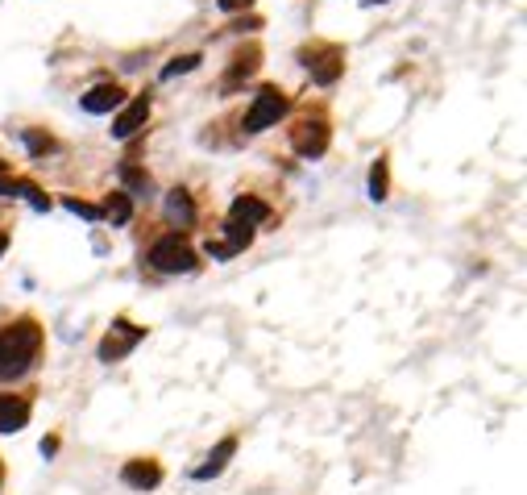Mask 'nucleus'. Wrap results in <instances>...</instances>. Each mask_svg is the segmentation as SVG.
<instances>
[{"mask_svg":"<svg viewBox=\"0 0 527 495\" xmlns=\"http://www.w3.org/2000/svg\"><path fill=\"white\" fill-rule=\"evenodd\" d=\"M142 337H146V329L129 325V321H117V325H112V333L100 342V362H117V358L129 354V350H133Z\"/></svg>","mask_w":527,"mask_h":495,"instance_id":"20e7f679","label":"nucleus"},{"mask_svg":"<svg viewBox=\"0 0 527 495\" xmlns=\"http://www.w3.org/2000/svg\"><path fill=\"white\" fill-rule=\"evenodd\" d=\"M196 67H200V54H183V59H175L171 67L162 71V75L171 80V75H183V71H196Z\"/></svg>","mask_w":527,"mask_h":495,"instance_id":"f3484780","label":"nucleus"},{"mask_svg":"<svg viewBox=\"0 0 527 495\" xmlns=\"http://www.w3.org/2000/svg\"><path fill=\"white\" fill-rule=\"evenodd\" d=\"M25 142H30V150H34V154L50 150V138H42V134H25Z\"/></svg>","mask_w":527,"mask_h":495,"instance_id":"aec40b11","label":"nucleus"},{"mask_svg":"<svg viewBox=\"0 0 527 495\" xmlns=\"http://www.w3.org/2000/svg\"><path fill=\"white\" fill-rule=\"evenodd\" d=\"M0 171H5V163H0Z\"/></svg>","mask_w":527,"mask_h":495,"instance_id":"393cba45","label":"nucleus"},{"mask_svg":"<svg viewBox=\"0 0 527 495\" xmlns=\"http://www.w3.org/2000/svg\"><path fill=\"white\" fill-rule=\"evenodd\" d=\"M42 346V333L25 321V325H13V329H0V379H13L34 362Z\"/></svg>","mask_w":527,"mask_h":495,"instance_id":"f257e3e1","label":"nucleus"},{"mask_svg":"<svg viewBox=\"0 0 527 495\" xmlns=\"http://www.w3.org/2000/svg\"><path fill=\"white\" fill-rule=\"evenodd\" d=\"M249 238H254V233H249V225H225V242H220V250H225V254H237V250L241 246H249Z\"/></svg>","mask_w":527,"mask_h":495,"instance_id":"f8f14e48","label":"nucleus"},{"mask_svg":"<svg viewBox=\"0 0 527 495\" xmlns=\"http://www.w3.org/2000/svg\"><path fill=\"white\" fill-rule=\"evenodd\" d=\"M341 67H345V63L337 59V54H332V59H324L320 67L312 71V75H316V84H332V80H337V75H341Z\"/></svg>","mask_w":527,"mask_h":495,"instance_id":"dca6fc26","label":"nucleus"},{"mask_svg":"<svg viewBox=\"0 0 527 495\" xmlns=\"http://www.w3.org/2000/svg\"><path fill=\"white\" fill-rule=\"evenodd\" d=\"M233 454H237V441H233V437H225V441H220V446H216L212 454H208V462L196 470V479H212V475H220V470L229 466V458H233Z\"/></svg>","mask_w":527,"mask_h":495,"instance_id":"9b49d317","label":"nucleus"},{"mask_svg":"<svg viewBox=\"0 0 527 495\" xmlns=\"http://www.w3.org/2000/svg\"><path fill=\"white\" fill-rule=\"evenodd\" d=\"M121 104V88L117 84H96V88L83 96V109L88 113H112Z\"/></svg>","mask_w":527,"mask_h":495,"instance_id":"6e6552de","label":"nucleus"},{"mask_svg":"<svg viewBox=\"0 0 527 495\" xmlns=\"http://www.w3.org/2000/svg\"><path fill=\"white\" fill-rule=\"evenodd\" d=\"M67 208H71V213H79V217H88V221H96V217H100V208L83 204V200H67Z\"/></svg>","mask_w":527,"mask_h":495,"instance_id":"6ab92c4d","label":"nucleus"},{"mask_svg":"<svg viewBox=\"0 0 527 495\" xmlns=\"http://www.w3.org/2000/svg\"><path fill=\"white\" fill-rule=\"evenodd\" d=\"M5 250H9V233H0V254H5Z\"/></svg>","mask_w":527,"mask_h":495,"instance_id":"5701e85b","label":"nucleus"},{"mask_svg":"<svg viewBox=\"0 0 527 495\" xmlns=\"http://www.w3.org/2000/svg\"><path fill=\"white\" fill-rule=\"evenodd\" d=\"M166 208H171V217H175V221H183V225H187V221H191V217H196V208H191L187 192H171V204H166Z\"/></svg>","mask_w":527,"mask_h":495,"instance_id":"2eb2a0df","label":"nucleus"},{"mask_svg":"<svg viewBox=\"0 0 527 495\" xmlns=\"http://www.w3.org/2000/svg\"><path fill=\"white\" fill-rule=\"evenodd\" d=\"M121 175H125V183H129V188H150V179L142 175V171H137V167H125V171H121Z\"/></svg>","mask_w":527,"mask_h":495,"instance_id":"a211bd4d","label":"nucleus"},{"mask_svg":"<svg viewBox=\"0 0 527 495\" xmlns=\"http://www.w3.org/2000/svg\"><path fill=\"white\" fill-rule=\"evenodd\" d=\"M0 196H13V183H9V179H0Z\"/></svg>","mask_w":527,"mask_h":495,"instance_id":"4be33fe9","label":"nucleus"},{"mask_svg":"<svg viewBox=\"0 0 527 495\" xmlns=\"http://www.w3.org/2000/svg\"><path fill=\"white\" fill-rule=\"evenodd\" d=\"M295 150H299L303 159H316V154H324L328 150V125L324 121H299L291 134Z\"/></svg>","mask_w":527,"mask_h":495,"instance_id":"39448f33","label":"nucleus"},{"mask_svg":"<svg viewBox=\"0 0 527 495\" xmlns=\"http://www.w3.org/2000/svg\"><path fill=\"white\" fill-rule=\"evenodd\" d=\"M287 113V96L278 88H262L254 96V109L245 113V134H262Z\"/></svg>","mask_w":527,"mask_h":495,"instance_id":"7ed1b4c3","label":"nucleus"},{"mask_svg":"<svg viewBox=\"0 0 527 495\" xmlns=\"http://www.w3.org/2000/svg\"><path fill=\"white\" fill-rule=\"evenodd\" d=\"M386 188H391V175H386V163H374L370 167V196L374 200H386Z\"/></svg>","mask_w":527,"mask_h":495,"instance_id":"4468645a","label":"nucleus"},{"mask_svg":"<svg viewBox=\"0 0 527 495\" xmlns=\"http://www.w3.org/2000/svg\"><path fill=\"white\" fill-rule=\"evenodd\" d=\"M370 5H382V0H370Z\"/></svg>","mask_w":527,"mask_h":495,"instance_id":"b1692460","label":"nucleus"},{"mask_svg":"<svg viewBox=\"0 0 527 495\" xmlns=\"http://www.w3.org/2000/svg\"><path fill=\"white\" fill-rule=\"evenodd\" d=\"M266 217H270V208H266L262 200H254V196H237L233 200V221H237V225H262Z\"/></svg>","mask_w":527,"mask_h":495,"instance_id":"1a4fd4ad","label":"nucleus"},{"mask_svg":"<svg viewBox=\"0 0 527 495\" xmlns=\"http://www.w3.org/2000/svg\"><path fill=\"white\" fill-rule=\"evenodd\" d=\"M121 479H125L129 487H137V491H146V487H158L162 470H158L154 462H129L125 470H121Z\"/></svg>","mask_w":527,"mask_h":495,"instance_id":"9d476101","label":"nucleus"},{"mask_svg":"<svg viewBox=\"0 0 527 495\" xmlns=\"http://www.w3.org/2000/svg\"><path fill=\"white\" fill-rule=\"evenodd\" d=\"M30 421V404L21 396H0V433H17Z\"/></svg>","mask_w":527,"mask_h":495,"instance_id":"0eeeda50","label":"nucleus"},{"mask_svg":"<svg viewBox=\"0 0 527 495\" xmlns=\"http://www.w3.org/2000/svg\"><path fill=\"white\" fill-rule=\"evenodd\" d=\"M249 5H254V0H220V9H225V13H237V9H249Z\"/></svg>","mask_w":527,"mask_h":495,"instance_id":"412c9836","label":"nucleus"},{"mask_svg":"<svg viewBox=\"0 0 527 495\" xmlns=\"http://www.w3.org/2000/svg\"><path fill=\"white\" fill-rule=\"evenodd\" d=\"M150 267L162 271V275H179V271H191L196 267V250L187 246L179 233H166L150 246Z\"/></svg>","mask_w":527,"mask_h":495,"instance_id":"f03ea898","label":"nucleus"},{"mask_svg":"<svg viewBox=\"0 0 527 495\" xmlns=\"http://www.w3.org/2000/svg\"><path fill=\"white\" fill-rule=\"evenodd\" d=\"M129 213H133V204H129V196H125V192H112V196H108L104 217L112 221V225H125V221H129Z\"/></svg>","mask_w":527,"mask_h":495,"instance_id":"ddd939ff","label":"nucleus"},{"mask_svg":"<svg viewBox=\"0 0 527 495\" xmlns=\"http://www.w3.org/2000/svg\"><path fill=\"white\" fill-rule=\"evenodd\" d=\"M146 117H150V96H137L133 104H125V109H121V117L112 121V138H133L137 129L146 125Z\"/></svg>","mask_w":527,"mask_h":495,"instance_id":"423d86ee","label":"nucleus"}]
</instances>
